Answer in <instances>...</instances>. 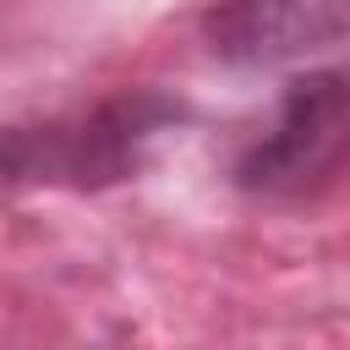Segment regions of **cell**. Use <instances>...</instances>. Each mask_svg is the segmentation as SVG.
<instances>
[{
	"instance_id": "1",
	"label": "cell",
	"mask_w": 350,
	"mask_h": 350,
	"mask_svg": "<svg viewBox=\"0 0 350 350\" xmlns=\"http://www.w3.org/2000/svg\"><path fill=\"white\" fill-rule=\"evenodd\" d=\"M186 109L159 88H131L98 98L93 109L5 126L0 131V186H115L142 170L148 148L180 120Z\"/></svg>"
},
{
	"instance_id": "2",
	"label": "cell",
	"mask_w": 350,
	"mask_h": 350,
	"mask_svg": "<svg viewBox=\"0 0 350 350\" xmlns=\"http://www.w3.org/2000/svg\"><path fill=\"white\" fill-rule=\"evenodd\" d=\"M350 170V82L306 71L284 88L273 120L241 148L235 186L252 197H312Z\"/></svg>"
},
{
	"instance_id": "3",
	"label": "cell",
	"mask_w": 350,
	"mask_h": 350,
	"mask_svg": "<svg viewBox=\"0 0 350 350\" xmlns=\"http://www.w3.org/2000/svg\"><path fill=\"white\" fill-rule=\"evenodd\" d=\"M350 38V0H219L208 44L235 66H284Z\"/></svg>"
}]
</instances>
